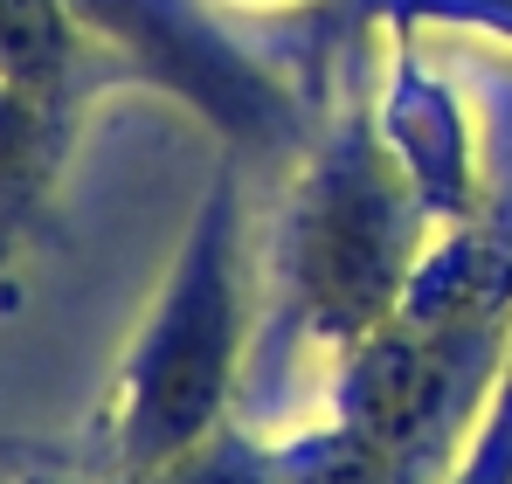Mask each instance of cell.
<instances>
[{
  "mask_svg": "<svg viewBox=\"0 0 512 484\" xmlns=\"http://www.w3.org/2000/svg\"><path fill=\"white\" fill-rule=\"evenodd\" d=\"M512 353V166L492 201L436 229L402 305L333 374L326 429L270 450L277 484H436L478 436Z\"/></svg>",
  "mask_w": 512,
  "mask_h": 484,
  "instance_id": "cell-1",
  "label": "cell"
},
{
  "mask_svg": "<svg viewBox=\"0 0 512 484\" xmlns=\"http://www.w3.org/2000/svg\"><path fill=\"white\" fill-rule=\"evenodd\" d=\"M333 14V7H326ZM381 35L367 21L333 14L326 28V97L312 111L305 146L291 153V180L270 236V298L277 325L319 353H353L388 319L423 270L436 222L409 180L402 153L381 132L374 63Z\"/></svg>",
  "mask_w": 512,
  "mask_h": 484,
  "instance_id": "cell-2",
  "label": "cell"
},
{
  "mask_svg": "<svg viewBox=\"0 0 512 484\" xmlns=\"http://www.w3.org/2000/svg\"><path fill=\"white\" fill-rule=\"evenodd\" d=\"M250 346V215L243 160L215 166L187 236L167 263L160 298L132 332L111 395V457L125 478H160L222 436Z\"/></svg>",
  "mask_w": 512,
  "mask_h": 484,
  "instance_id": "cell-3",
  "label": "cell"
},
{
  "mask_svg": "<svg viewBox=\"0 0 512 484\" xmlns=\"http://www.w3.org/2000/svg\"><path fill=\"white\" fill-rule=\"evenodd\" d=\"M70 21L125 70V77L167 90L187 104L229 160H291L312 132L305 90L263 63L250 42L229 35V21L208 0H63Z\"/></svg>",
  "mask_w": 512,
  "mask_h": 484,
  "instance_id": "cell-4",
  "label": "cell"
},
{
  "mask_svg": "<svg viewBox=\"0 0 512 484\" xmlns=\"http://www.w3.org/2000/svg\"><path fill=\"white\" fill-rule=\"evenodd\" d=\"M374 35H381V28H374ZM374 104H381L388 146L402 153L416 194H423L429 222H436V229L471 222V215L492 201L499 166L485 160V139H478V125H471L457 83L429 63L423 35H381Z\"/></svg>",
  "mask_w": 512,
  "mask_h": 484,
  "instance_id": "cell-5",
  "label": "cell"
},
{
  "mask_svg": "<svg viewBox=\"0 0 512 484\" xmlns=\"http://www.w3.org/2000/svg\"><path fill=\"white\" fill-rule=\"evenodd\" d=\"M0 83L90 104L104 83H125V70L70 21L63 0H0Z\"/></svg>",
  "mask_w": 512,
  "mask_h": 484,
  "instance_id": "cell-6",
  "label": "cell"
},
{
  "mask_svg": "<svg viewBox=\"0 0 512 484\" xmlns=\"http://www.w3.org/2000/svg\"><path fill=\"white\" fill-rule=\"evenodd\" d=\"M77 111L84 104H70V97L0 83V236L21 229L28 215H42V201L63 173V153H70Z\"/></svg>",
  "mask_w": 512,
  "mask_h": 484,
  "instance_id": "cell-7",
  "label": "cell"
},
{
  "mask_svg": "<svg viewBox=\"0 0 512 484\" xmlns=\"http://www.w3.org/2000/svg\"><path fill=\"white\" fill-rule=\"evenodd\" d=\"M346 21H367L381 35H464V42H492L512 49V0H326Z\"/></svg>",
  "mask_w": 512,
  "mask_h": 484,
  "instance_id": "cell-8",
  "label": "cell"
},
{
  "mask_svg": "<svg viewBox=\"0 0 512 484\" xmlns=\"http://www.w3.org/2000/svg\"><path fill=\"white\" fill-rule=\"evenodd\" d=\"M450 484H512V353H506V374H499V395H492L471 450H464V471Z\"/></svg>",
  "mask_w": 512,
  "mask_h": 484,
  "instance_id": "cell-9",
  "label": "cell"
}]
</instances>
